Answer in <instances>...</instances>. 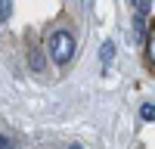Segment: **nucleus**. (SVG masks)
<instances>
[{"instance_id":"f257e3e1","label":"nucleus","mask_w":155,"mask_h":149,"mask_svg":"<svg viewBox=\"0 0 155 149\" xmlns=\"http://www.w3.org/2000/svg\"><path fill=\"white\" fill-rule=\"evenodd\" d=\"M47 53L56 65H65V62L74 56V37L68 31H50L47 37Z\"/></svg>"},{"instance_id":"f03ea898","label":"nucleus","mask_w":155,"mask_h":149,"mask_svg":"<svg viewBox=\"0 0 155 149\" xmlns=\"http://www.w3.org/2000/svg\"><path fill=\"white\" fill-rule=\"evenodd\" d=\"M130 41H134V44H143V41H146V25H143V16H137L134 28H130Z\"/></svg>"},{"instance_id":"7ed1b4c3","label":"nucleus","mask_w":155,"mask_h":149,"mask_svg":"<svg viewBox=\"0 0 155 149\" xmlns=\"http://www.w3.org/2000/svg\"><path fill=\"white\" fill-rule=\"evenodd\" d=\"M112 59H115V44L106 41V44L99 47V62H102V65H112Z\"/></svg>"},{"instance_id":"20e7f679","label":"nucleus","mask_w":155,"mask_h":149,"mask_svg":"<svg viewBox=\"0 0 155 149\" xmlns=\"http://www.w3.org/2000/svg\"><path fill=\"white\" fill-rule=\"evenodd\" d=\"M146 53H149V62L155 65V22H152V28L146 34Z\"/></svg>"},{"instance_id":"39448f33","label":"nucleus","mask_w":155,"mask_h":149,"mask_svg":"<svg viewBox=\"0 0 155 149\" xmlns=\"http://www.w3.org/2000/svg\"><path fill=\"white\" fill-rule=\"evenodd\" d=\"M28 62H31V68H34V71H44V56H41V50H34V47H31Z\"/></svg>"},{"instance_id":"423d86ee","label":"nucleus","mask_w":155,"mask_h":149,"mask_svg":"<svg viewBox=\"0 0 155 149\" xmlns=\"http://www.w3.org/2000/svg\"><path fill=\"white\" fill-rule=\"evenodd\" d=\"M140 115H143V121H155V106L143 103V106H140Z\"/></svg>"},{"instance_id":"0eeeda50","label":"nucleus","mask_w":155,"mask_h":149,"mask_svg":"<svg viewBox=\"0 0 155 149\" xmlns=\"http://www.w3.org/2000/svg\"><path fill=\"white\" fill-rule=\"evenodd\" d=\"M130 3H134V9H137V16H146L149 6H152V0H130Z\"/></svg>"},{"instance_id":"6e6552de","label":"nucleus","mask_w":155,"mask_h":149,"mask_svg":"<svg viewBox=\"0 0 155 149\" xmlns=\"http://www.w3.org/2000/svg\"><path fill=\"white\" fill-rule=\"evenodd\" d=\"M12 12V0H0V22H6Z\"/></svg>"},{"instance_id":"1a4fd4ad","label":"nucleus","mask_w":155,"mask_h":149,"mask_svg":"<svg viewBox=\"0 0 155 149\" xmlns=\"http://www.w3.org/2000/svg\"><path fill=\"white\" fill-rule=\"evenodd\" d=\"M0 146L6 149V146H9V137H3V134H0Z\"/></svg>"}]
</instances>
